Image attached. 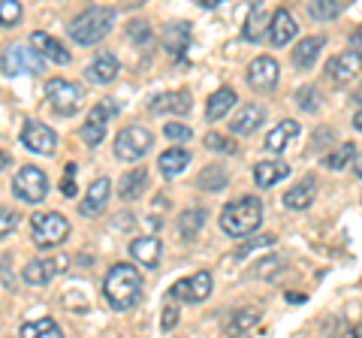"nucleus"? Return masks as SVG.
Instances as JSON below:
<instances>
[{
	"label": "nucleus",
	"mask_w": 362,
	"mask_h": 338,
	"mask_svg": "<svg viewBox=\"0 0 362 338\" xmlns=\"http://www.w3.org/2000/svg\"><path fill=\"white\" fill-rule=\"evenodd\" d=\"M103 296L112 308L127 311L142 299V275L127 263H115L103 281Z\"/></svg>",
	"instance_id": "1"
},
{
	"label": "nucleus",
	"mask_w": 362,
	"mask_h": 338,
	"mask_svg": "<svg viewBox=\"0 0 362 338\" xmlns=\"http://www.w3.org/2000/svg\"><path fill=\"white\" fill-rule=\"evenodd\" d=\"M259 223H263V202L257 197H239L221 211V230L233 239L251 235L254 230H259Z\"/></svg>",
	"instance_id": "2"
},
{
	"label": "nucleus",
	"mask_w": 362,
	"mask_h": 338,
	"mask_svg": "<svg viewBox=\"0 0 362 338\" xmlns=\"http://www.w3.org/2000/svg\"><path fill=\"white\" fill-rule=\"evenodd\" d=\"M115 25V13L109 6H88L85 13H78L73 21H70V37L78 42V46H94L106 37Z\"/></svg>",
	"instance_id": "3"
},
{
	"label": "nucleus",
	"mask_w": 362,
	"mask_h": 338,
	"mask_svg": "<svg viewBox=\"0 0 362 338\" xmlns=\"http://www.w3.org/2000/svg\"><path fill=\"white\" fill-rule=\"evenodd\" d=\"M30 230H33V242L40 247H58L70 235V221L61 211H40V215L30 218Z\"/></svg>",
	"instance_id": "4"
},
{
	"label": "nucleus",
	"mask_w": 362,
	"mask_h": 338,
	"mask_svg": "<svg viewBox=\"0 0 362 338\" xmlns=\"http://www.w3.org/2000/svg\"><path fill=\"white\" fill-rule=\"evenodd\" d=\"M45 97H49V103L58 115H76L85 100L82 88L76 82H66V78H52V82L45 85Z\"/></svg>",
	"instance_id": "5"
},
{
	"label": "nucleus",
	"mask_w": 362,
	"mask_h": 338,
	"mask_svg": "<svg viewBox=\"0 0 362 338\" xmlns=\"http://www.w3.org/2000/svg\"><path fill=\"white\" fill-rule=\"evenodd\" d=\"M151 145H154V136L145 127H124L115 136V154L118 161L133 163V161H142L151 151Z\"/></svg>",
	"instance_id": "6"
},
{
	"label": "nucleus",
	"mask_w": 362,
	"mask_h": 338,
	"mask_svg": "<svg viewBox=\"0 0 362 338\" xmlns=\"http://www.w3.org/2000/svg\"><path fill=\"white\" fill-rule=\"evenodd\" d=\"M0 66L6 76H40L45 70V61L30 46H9L0 58Z\"/></svg>",
	"instance_id": "7"
},
{
	"label": "nucleus",
	"mask_w": 362,
	"mask_h": 338,
	"mask_svg": "<svg viewBox=\"0 0 362 338\" xmlns=\"http://www.w3.org/2000/svg\"><path fill=\"white\" fill-rule=\"evenodd\" d=\"M13 194L25 202H42L49 194V178L40 166H21L13 178Z\"/></svg>",
	"instance_id": "8"
},
{
	"label": "nucleus",
	"mask_w": 362,
	"mask_h": 338,
	"mask_svg": "<svg viewBox=\"0 0 362 338\" xmlns=\"http://www.w3.org/2000/svg\"><path fill=\"white\" fill-rule=\"evenodd\" d=\"M211 287L214 281L209 272H197L190 278H181L175 281L173 287H169V296L173 299H181V302H190V305H197V302H206L211 296Z\"/></svg>",
	"instance_id": "9"
},
{
	"label": "nucleus",
	"mask_w": 362,
	"mask_h": 338,
	"mask_svg": "<svg viewBox=\"0 0 362 338\" xmlns=\"http://www.w3.org/2000/svg\"><path fill=\"white\" fill-rule=\"evenodd\" d=\"M21 145L33 154H54V148H58V133L42 121H28L25 127H21Z\"/></svg>",
	"instance_id": "10"
},
{
	"label": "nucleus",
	"mask_w": 362,
	"mask_h": 338,
	"mask_svg": "<svg viewBox=\"0 0 362 338\" xmlns=\"http://www.w3.org/2000/svg\"><path fill=\"white\" fill-rule=\"evenodd\" d=\"M278 78H281V66H278L275 58H254L251 66H247V85L259 94L275 91Z\"/></svg>",
	"instance_id": "11"
},
{
	"label": "nucleus",
	"mask_w": 362,
	"mask_h": 338,
	"mask_svg": "<svg viewBox=\"0 0 362 338\" xmlns=\"http://www.w3.org/2000/svg\"><path fill=\"white\" fill-rule=\"evenodd\" d=\"M64 269H66V257H45V260H30L21 275H25L28 284L42 287V284H49L58 272H64Z\"/></svg>",
	"instance_id": "12"
},
{
	"label": "nucleus",
	"mask_w": 362,
	"mask_h": 338,
	"mask_svg": "<svg viewBox=\"0 0 362 338\" xmlns=\"http://www.w3.org/2000/svg\"><path fill=\"white\" fill-rule=\"evenodd\" d=\"M112 106H106V103H97L94 109L88 112V118H85V127H82V139H85V145H100L103 142V136H106V124H109V115H112Z\"/></svg>",
	"instance_id": "13"
},
{
	"label": "nucleus",
	"mask_w": 362,
	"mask_h": 338,
	"mask_svg": "<svg viewBox=\"0 0 362 338\" xmlns=\"http://www.w3.org/2000/svg\"><path fill=\"white\" fill-rule=\"evenodd\" d=\"M30 46H33V52H37L42 61H54V64H61V66L70 64V52H66L61 42L52 37V33L33 30V33H30Z\"/></svg>",
	"instance_id": "14"
},
{
	"label": "nucleus",
	"mask_w": 362,
	"mask_h": 338,
	"mask_svg": "<svg viewBox=\"0 0 362 338\" xmlns=\"http://www.w3.org/2000/svg\"><path fill=\"white\" fill-rule=\"evenodd\" d=\"M362 70V58L356 52H341V54H335V58L329 61V66H326V73H329V78L335 85H344L350 82V78H356Z\"/></svg>",
	"instance_id": "15"
},
{
	"label": "nucleus",
	"mask_w": 362,
	"mask_h": 338,
	"mask_svg": "<svg viewBox=\"0 0 362 338\" xmlns=\"http://www.w3.org/2000/svg\"><path fill=\"white\" fill-rule=\"evenodd\" d=\"M109 197H112V182L109 178H97L94 185L88 187V194H85V199L78 202V211H82L85 218H97L100 211L106 209V202H109Z\"/></svg>",
	"instance_id": "16"
},
{
	"label": "nucleus",
	"mask_w": 362,
	"mask_h": 338,
	"mask_svg": "<svg viewBox=\"0 0 362 338\" xmlns=\"http://www.w3.org/2000/svg\"><path fill=\"white\" fill-rule=\"evenodd\" d=\"M130 257L145 269H157V263L163 257V245L154 235H139V239L130 242Z\"/></svg>",
	"instance_id": "17"
},
{
	"label": "nucleus",
	"mask_w": 362,
	"mask_h": 338,
	"mask_svg": "<svg viewBox=\"0 0 362 338\" xmlns=\"http://www.w3.org/2000/svg\"><path fill=\"white\" fill-rule=\"evenodd\" d=\"M293 37H296V21H293V16L287 9H275L272 21H269V42L275 49H281V46H287Z\"/></svg>",
	"instance_id": "18"
},
{
	"label": "nucleus",
	"mask_w": 362,
	"mask_h": 338,
	"mask_svg": "<svg viewBox=\"0 0 362 338\" xmlns=\"http://www.w3.org/2000/svg\"><path fill=\"white\" fill-rule=\"evenodd\" d=\"M118 70H121V64H118L115 54L103 52V54H97V58L90 61L85 76H88V82H94V85H109V82H115Z\"/></svg>",
	"instance_id": "19"
},
{
	"label": "nucleus",
	"mask_w": 362,
	"mask_h": 338,
	"mask_svg": "<svg viewBox=\"0 0 362 338\" xmlns=\"http://www.w3.org/2000/svg\"><path fill=\"white\" fill-rule=\"evenodd\" d=\"M190 91H166V94H157L148 109L157 112V115H163V112H173V115H187L190 112Z\"/></svg>",
	"instance_id": "20"
},
{
	"label": "nucleus",
	"mask_w": 362,
	"mask_h": 338,
	"mask_svg": "<svg viewBox=\"0 0 362 338\" xmlns=\"http://www.w3.org/2000/svg\"><path fill=\"white\" fill-rule=\"evenodd\" d=\"M299 136V124L293 121V118H284L278 124V127H272L269 130V136H266V151L272 154H284L287 151V145Z\"/></svg>",
	"instance_id": "21"
},
{
	"label": "nucleus",
	"mask_w": 362,
	"mask_h": 338,
	"mask_svg": "<svg viewBox=\"0 0 362 338\" xmlns=\"http://www.w3.org/2000/svg\"><path fill=\"white\" fill-rule=\"evenodd\" d=\"M263 118H266L263 106H259V103H247V106L239 109V115L230 121V130L235 133V136H247V133H254L259 124H263Z\"/></svg>",
	"instance_id": "22"
},
{
	"label": "nucleus",
	"mask_w": 362,
	"mask_h": 338,
	"mask_svg": "<svg viewBox=\"0 0 362 338\" xmlns=\"http://www.w3.org/2000/svg\"><path fill=\"white\" fill-rule=\"evenodd\" d=\"M314 197H317V182L308 175V178H302L299 185H293L287 194H284V206L293 209V211H302V209L311 206Z\"/></svg>",
	"instance_id": "23"
},
{
	"label": "nucleus",
	"mask_w": 362,
	"mask_h": 338,
	"mask_svg": "<svg viewBox=\"0 0 362 338\" xmlns=\"http://www.w3.org/2000/svg\"><path fill=\"white\" fill-rule=\"evenodd\" d=\"M190 163V151L187 148H166L160 157H157V169H160V175L163 178H175L178 173H185Z\"/></svg>",
	"instance_id": "24"
},
{
	"label": "nucleus",
	"mask_w": 362,
	"mask_h": 338,
	"mask_svg": "<svg viewBox=\"0 0 362 338\" xmlns=\"http://www.w3.org/2000/svg\"><path fill=\"white\" fill-rule=\"evenodd\" d=\"M287 175H290V166L284 161H259L254 166L257 187H272V185H278L281 178H287Z\"/></svg>",
	"instance_id": "25"
},
{
	"label": "nucleus",
	"mask_w": 362,
	"mask_h": 338,
	"mask_svg": "<svg viewBox=\"0 0 362 338\" xmlns=\"http://www.w3.org/2000/svg\"><path fill=\"white\" fill-rule=\"evenodd\" d=\"M323 46H326L323 37H305L296 46V52H293V64H296L299 70H311V66L317 64V58H320Z\"/></svg>",
	"instance_id": "26"
},
{
	"label": "nucleus",
	"mask_w": 362,
	"mask_h": 338,
	"mask_svg": "<svg viewBox=\"0 0 362 338\" xmlns=\"http://www.w3.org/2000/svg\"><path fill=\"white\" fill-rule=\"evenodd\" d=\"M235 91L233 88H218L211 97H209V103H206V118L209 121H221L223 115H230V109L235 106Z\"/></svg>",
	"instance_id": "27"
},
{
	"label": "nucleus",
	"mask_w": 362,
	"mask_h": 338,
	"mask_svg": "<svg viewBox=\"0 0 362 338\" xmlns=\"http://www.w3.org/2000/svg\"><path fill=\"white\" fill-rule=\"evenodd\" d=\"M259 317H263V314H259L257 308H242V311H235L233 317H230V323H226V335H230V338H242L245 332H251L254 326L259 323Z\"/></svg>",
	"instance_id": "28"
},
{
	"label": "nucleus",
	"mask_w": 362,
	"mask_h": 338,
	"mask_svg": "<svg viewBox=\"0 0 362 338\" xmlns=\"http://www.w3.org/2000/svg\"><path fill=\"white\" fill-rule=\"evenodd\" d=\"M145 190H148V169L136 166L133 173H127L121 178V197L124 199H139Z\"/></svg>",
	"instance_id": "29"
},
{
	"label": "nucleus",
	"mask_w": 362,
	"mask_h": 338,
	"mask_svg": "<svg viewBox=\"0 0 362 338\" xmlns=\"http://www.w3.org/2000/svg\"><path fill=\"white\" fill-rule=\"evenodd\" d=\"M21 338H64V332L52 317H40L21 326Z\"/></svg>",
	"instance_id": "30"
},
{
	"label": "nucleus",
	"mask_w": 362,
	"mask_h": 338,
	"mask_svg": "<svg viewBox=\"0 0 362 338\" xmlns=\"http://www.w3.org/2000/svg\"><path fill=\"white\" fill-rule=\"evenodd\" d=\"M206 209H187L178 221V235L181 239H197V233L206 227Z\"/></svg>",
	"instance_id": "31"
},
{
	"label": "nucleus",
	"mask_w": 362,
	"mask_h": 338,
	"mask_svg": "<svg viewBox=\"0 0 362 338\" xmlns=\"http://www.w3.org/2000/svg\"><path fill=\"white\" fill-rule=\"evenodd\" d=\"M347 9V0H311L308 4V13L317 18V21H329V18H338Z\"/></svg>",
	"instance_id": "32"
},
{
	"label": "nucleus",
	"mask_w": 362,
	"mask_h": 338,
	"mask_svg": "<svg viewBox=\"0 0 362 338\" xmlns=\"http://www.w3.org/2000/svg\"><path fill=\"white\" fill-rule=\"evenodd\" d=\"M269 21H272V13H266V6H257L254 13H251V18H247V25H245V40H247V42L263 40Z\"/></svg>",
	"instance_id": "33"
},
{
	"label": "nucleus",
	"mask_w": 362,
	"mask_h": 338,
	"mask_svg": "<svg viewBox=\"0 0 362 338\" xmlns=\"http://www.w3.org/2000/svg\"><path fill=\"white\" fill-rule=\"evenodd\" d=\"M187 40H190V25H173L166 30V37H163L166 52L173 54V58H178V52L187 46Z\"/></svg>",
	"instance_id": "34"
},
{
	"label": "nucleus",
	"mask_w": 362,
	"mask_h": 338,
	"mask_svg": "<svg viewBox=\"0 0 362 338\" xmlns=\"http://www.w3.org/2000/svg\"><path fill=\"white\" fill-rule=\"evenodd\" d=\"M226 185H230V173L221 166H206L202 169V175H199V187H206V190H223Z\"/></svg>",
	"instance_id": "35"
},
{
	"label": "nucleus",
	"mask_w": 362,
	"mask_h": 338,
	"mask_svg": "<svg viewBox=\"0 0 362 338\" xmlns=\"http://www.w3.org/2000/svg\"><path fill=\"white\" fill-rule=\"evenodd\" d=\"M354 157H356V145H354V142L338 145V151L326 157V166H329V169H344V166H350V161H354Z\"/></svg>",
	"instance_id": "36"
},
{
	"label": "nucleus",
	"mask_w": 362,
	"mask_h": 338,
	"mask_svg": "<svg viewBox=\"0 0 362 338\" xmlns=\"http://www.w3.org/2000/svg\"><path fill=\"white\" fill-rule=\"evenodd\" d=\"M21 16H25L21 4H16V0H0V25H4V28L18 25Z\"/></svg>",
	"instance_id": "37"
},
{
	"label": "nucleus",
	"mask_w": 362,
	"mask_h": 338,
	"mask_svg": "<svg viewBox=\"0 0 362 338\" xmlns=\"http://www.w3.org/2000/svg\"><path fill=\"white\" fill-rule=\"evenodd\" d=\"M296 106H299L302 112H317V109H320V91H317V88H311V85L299 88V91H296Z\"/></svg>",
	"instance_id": "38"
},
{
	"label": "nucleus",
	"mask_w": 362,
	"mask_h": 338,
	"mask_svg": "<svg viewBox=\"0 0 362 338\" xmlns=\"http://www.w3.org/2000/svg\"><path fill=\"white\" fill-rule=\"evenodd\" d=\"M206 148L221 154H235V142L230 136H221V133H206Z\"/></svg>",
	"instance_id": "39"
},
{
	"label": "nucleus",
	"mask_w": 362,
	"mask_h": 338,
	"mask_svg": "<svg viewBox=\"0 0 362 338\" xmlns=\"http://www.w3.org/2000/svg\"><path fill=\"white\" fill-rule=\"evenodd\" d=\"M163 133H166V136L173 139V142H187V139H190V127H187V124H178V121L166 124Z\"/></svg>",
	"instance_id": "40"
},
{
	"label": "nucleus",
	"mask_w": 362,
	"mask_h": 338,
	"mask_svg": "<svg viewBox=\"0 0 362 338\" xmlns=\"http://www.w3.org/2000/svg\"><path fill=\"white\" fill-rule=\"evenodd\" d=\"M16 223H18V215H16V211L0 209V239L13 233V230H16Z\"/></svg>",
	"instance_id": "41"
},
{
	"label": "nucleus",
	"mask_w": 362,
	"mask_h": 338,
	"mask_svg": "<svg viewBox=\"0 0 362 338\" xmlns=\"http://www.w3.org/2000/svg\"><path fill=\"white\" fill-rule=\"evenodd\" d=\"M61 190H64V197H76V163H66Z\"/></svg>",
	"instance_id": "42"
},
{
	"label": "nucleus",
	"mask_w": 362,
	"mask_h": 338,
	"mask_svg": "<svg viewBox=\"0 0 362 338\" xmlns=\"http://www.w3.org/2000/svg\"><path fill=\"white\" fill-rule=\"evenodd\" d=\"M175 323H178V308L175 305H166L163 308V330H175Z\"/></svg>",
	"instance_id": "43"
},
{
	"label": "nucleus",
	"mask_w": 362,
	"mask_h": 338,
	"mask_svg": "<svg viewBox=\"0 0 362 338\" xmlns=\"http://www.w3.org/2000/svg\"><path fill=\"white\" fill-rule=\"evenodd\" d=\"M151 37V30L145 21H136V25H130V40H148Z\"/></svg>",
	"instance_id": "44"
},
{
	"label": "nucleus",
	"mask_w": 362,
	"mask_h": 338,
	"mask_svg": "<svg viewBox=\"0 0 362 338\" xmlns=\"http://www.w3.org/2000/svg\"><path fill=\"white\" fill-rule=\"evenodd\" d=\"M350 52H356L359 58H362V25L356 28V33H354V37H350Z\"/></svg>",
	"instance_id": "45"
},
{
	"label": "nucleus",
	"mask_w": 362,
	"mask_h": 338,
	"mask_svg": "<svg viewBox=\"0 0 362 338\" xmlns=\"http://www.w3.org/2000/svg\"><path fill=\"white\" fill-rule=\"evenodd\" d=\"M9 163H13V157H9V154H6L4 148H0V173H4V169H6Z\"/></svg>",
	"instance_id": "46"
},
{
	"label": "nucleus",
	"mask_w": 362,
	"mask_h": 338,
	"mask_svg": "<svg viewBox=\"0 0 362 338\" xmlns=\"http://www.w3.org/2000/svg\"><path fill=\"white\" fill-rule=\"evenodd\" d=\"M354 173H356V175L362 178V151H359V154L354 157Z\"/></svg>",
	"instance_id": "47"
},
{
	"label": "nucleus",
	"mask_w": 362,
	"mask_h": 338,
	"mask_svg": "<svg viewBox=\"0 0 362 338\" xmlns=\"http://www.w3.org/2000/svg\"><path fill=\"white\" fill-rule=\"evenodd\" d=\"M218 4H223V0H199V6H206V9H214Z\"/></svg>",
	"instance_id": "48"
},
{
	"label": "nucleus",
	"mask_w": 362,
	"mask_h": 338,
	"mask_svg": "<svg viewBox=\"0 0 362 338\" xmlns=\"http://www.w3.org/2000/svg\"><path fill=\"white\" fill-rule=\"evenodd\" d=\"M354 127H356V130L362 133V109H359V112H356V115H354Z\"/></svg>",
	"instance_id": "49"
},
{
	"label": "nucleus",
	"mask_w": 362,
	"mask_h": 338,
	"mask_svg": "<svg viewBox=\"0 0 362 338\" xmlns=\"http://www.w3.org/2000/svg\"><path fill=\"white\" fill-rule=\"evenodd\" d=\"M287 299H290V302H305V293H302V296H299V293H290Z\"/></svg>",
	"instance_id": "50"
},
{
	"label": "nucleus",
	"mask_w": 362,
	"mask_h": 338,
	"mask_svg": "<svg viewBox=\"0 0 362 338\" xmlns=\"http://www.w3.org/2000/svg\"><path fill=\"white\" fill-rule=\"evenodd\" d=\"M350 338H362V326H354V330H350Z\"/></svg>",
	"instance_id": "51"
},
{
	"label": "nucleus",
	"mask_w": 362,
	"mask_h": 338,
	"mask_svg": "<svg viewBox=\"0 0 362 338\" xmlns=\"http://www.w3.org/2000/svg\"><path fill=\"white\" fill-rule=\"evenodd\" d=\"M356 100H359V103H362V88H359V91H356Z\"/></svg>",
	"instance_id": "52"
}]
</instances>
